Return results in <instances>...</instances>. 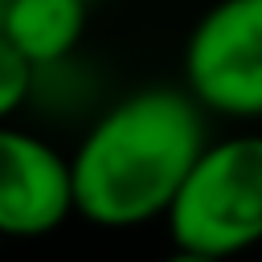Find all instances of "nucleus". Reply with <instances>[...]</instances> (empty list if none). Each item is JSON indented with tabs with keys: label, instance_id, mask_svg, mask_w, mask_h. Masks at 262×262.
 Instances as JSON below:
<instances>
[{
	"label": "nucleus",
	"instance_id": "nucleus-1",
	"mask_svg": "<svg viewBox=\"0 0 262 262\" xmlns=\"http://www.w3.org/2000/svg\"><path fill=\"white\" fill-rule=\"evenodd\" d=\"M209 143V111L184 86H143L111 102L70 156L74 213L102 229L164 217Z\"/></svg>",
	"mask_w": 262,
	"mask_h": 262
},
{
	"label": "nucleus",
	"instance_id": "nucleus-2",
	"mask_svg": "<svg viewBox=\"0 0 262 262\" xmlns=\"http://www.w3.org/2000/svg\"><path fill=\"white\" fill-rule=\"evenodd\" d=\"M176 250L237 258L262 242V135L209 139L164 213Z\"/></svg>",
	"mask_w": 262,
	"mask_h": 262
},
{
	"label": "nucleus",
	"instance_id": "nucleus-3",
	"mask_svg": "<svg viewBox=\"0 0 262 262\" xmlns=\"http://www.w3.org/2000/svg\"><path fill=\"white\" fill-rule=\"evenodd\" d=\"M184 90L221 119H262V0H217L192 25Z\"/></svg>",
	"mask_w": 262,
	"mask_h": 262
},
{
	"label": "nucleus",
	"instance_id": "nucleus-4",
	"mask_svg": "<svg viewBox=\"0 0 262 262\" xmlns=\"http://www.w3.org/2000/svg\"><path fill=\"white\" fill-rule=\"evenodd\" d=\"M74 217V172L49 139L0 123V237L33 242Z\"/></svg>",
	"mask_w": 262,
	"mask_h": 262
},
{
	"label": "nucleus",
	"instance_id": "nucleus-5",
	"mask_svg": "<svg viewBox=\"0 0 262 262\" xmlns=\"http://www.w3.org/2000/svg\"><path fill=\"white\" fill-rule=\"evenodd\" d=\"M90 20V0H12L0 33L37 70L74 57Z\"/></svg>",
	"mask_w": 262,
	"mask_h": 262
},
{
	"label": "nucleus",
	"instance_id": "nucleus-6",
	"mask_svg": "<svg viewBox=\"0 0 262 262\" xmlns=\"http://www.w3.org/2000/svg\"><path fill=\"white\" fill-rule=\"evenodd\" d=\"M29 86H33V66L0 33V123H8L16 111L29 106Z\"/></svg>",
	"mask_w": 262,
	"mask_h": 262
},
{
	"label": "nucleus",
	"instance_id": "nucleus-7",
	"mask_svg": "<svg viewBox=\"0 0 262 262\" xmlns=\"http://www.w3.org/2000/svg\"><path fill=\"white\" fill-rule=\"evenodd\" d=\"M160 262H221V258H209V254H192V250H172L168 258Z\"/></svg>",
	"mask_w": 262,
	"mask_h": 262
},
{
	"label": "nucleus",
	"instance_id": "nucleus-8",
	"mask_svg": "<svg viewBox=\"0 0 262 262\" xmlns=\"http://www.w3.org/2000/svg\"><path fill=\"white\" fill-rule=\"evenodd\" d=\"M8 4H12V0H0V25H4V12H8Z\"/></svg>",
	"mask_w": 262,
	"mask_h": 262
}]
</instances>
